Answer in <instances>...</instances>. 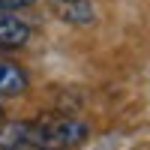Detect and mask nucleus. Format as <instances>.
<instances>
[{
    "label": "nucleus",
    "mask_w": 150,
    "mask_h": 150,
    "mask_svg": "<svg viewBox=\"0 0 150 150\" xmlns=\"http://www.w3.org/2000/svg\"><path fill=\"white\" fill-rule=\"evenodd\" d=\"M27 90V75L9 60H0V96H18Z\"/></svg>",
    "instance_id": "4"
},
{
    "label": "nucleus",
    "mask_w": 150,
    "mask_h": 150,
    "mask_svg": "<svg viewBox=\"0 0 150 150\" xmlns=\"http://www.w3.org/2000/svg\"><path fill=\"white\" fill-rule=\"evenodd\" d=\"M30 3H36V0H0V9H15V6H30Z\"/></svg>",
    "instance_id": "6"
},
{
    "label": "nucleus",
    "mask_w": 150,
    "mask_h": 150,
    "mask_svg": "<svg viewBox=\"0 0 150 150\" xmlns=\"http://www.w3.org/2000/svg\"><path fill=\"white\" fill-rule=\"evenodd\" d=\"M27 132H30V123H6L0 129V147L6 150H15V147H24L27 144Z\"/></svg>",
    "instance_id": "5"
},
{
    "label": "nucleus",
    "mask_w": 150,
    "mask_h": 150,
    "mask_svg": "<svg viewBox=\"0 0 150 150\" xmlns=\"http://www.w3.org/2000/svg\"><path fill=\"white\" fill-rule=\"evenodd\" d=\"M0 120H3V108H0Z\"/></svg>",
    "instance_id": "7"
},
{
    "label": "nucleus",
    "mask_w": 150,
    "mask_h": 150,
    "mask_svg": "<svg viewBox=\"0 0 150 150\" xmlns=\"http://www.w3.org/2000/svg\"><path fill=\"white\" fill-rule=\"evenodd\" d=\"M87 123L81 120H45V123H30L27 132V144H33L36 150H63V147H75L87 141Z\"/></svg>",
    "instance_id": "1"
},
{
    "label": "nucleus",
    "mask_w": 150,
    "mask_h": 150,
    "mask_svg": "<svg viewBox=\"0 0 150 150\" xmlns=\"http://www.w3.org/2000/svg\"><path fill=\"white\" fill-rule=\"evenodd\" d=\"M27 39H30V24H24L9 12H0V45H24Z\"/></svg>",
    "instance_id": "3"
},
{
    "label": "nucleus",
    "mask_w": 150,
    "mask_h": 150,
    "mask_svg": "<svg viewBox=\"0 0 150 150\" xmlns=\"http://www.w3.org/2000/svg\"><path fill=\"white\" fill-rule=\"evenodd\" d=\"M48 6L54 9V15L60 21H69V24H93L96 21V9L90 0H48Z\"/></svg>",
    "instance_id": "2"
}]
</instances>
